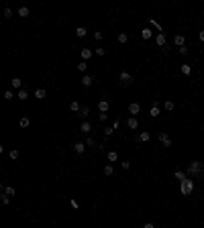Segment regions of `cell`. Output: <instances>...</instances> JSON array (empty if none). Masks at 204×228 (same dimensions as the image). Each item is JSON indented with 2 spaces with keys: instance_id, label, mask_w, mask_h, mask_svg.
I'll list each match as a JSON object with an SVG mask.
<instances>
[{
  "instance_id": "cell-1",
  "label": "cell",
  "mask_w": 204,
  "mask_h": 228,
  "mask_svg": "<svg viewBox=\"0 0 204 228\" xmlns=\"http://www.w3.org/2000/svg\"><path fill=\"white\" fill-rule=\"evenodd\" d=\"M202 173H204V165L200 161H190V163H188V175L198 177V175H202Z\"/></svg>"
},
{
  "instance_id": "cell-2",
  "label": "cell",
  "mask_w": 204,
  "mask_h": 228,
  "mask_svg": "<svg viewBox=\"0 0 204 228\" xmlns=\"http://www.w3.org/2000/svg\"><path fill=\"white\" fill-rule=\"evenodd\" d=\"M180 191H182V196H190L192 191H194V181L192 179H182L180 181Z\"/></svg>"
},
{
  "instance_id": "cell-3",
  "label": "cell",
  "mask_w": 204,
  "mask_h": 228,
  "mask_svg": "<svg viewBox=\"0 0 204 228\" xmlns=\"http://www.w3.org/2000/svg\"><path fill=\"white\" fill-rule=\"evenodd\" d=\"M119 82H121L122 86H131V84H133V76H131L129 71H121V73H119Z\"/></svg>"
},
{
  "instance_id": "cell-4",
  "label": "cell",
  "mask_w": 204,
  "mask_h": 228,
  "mask_svg": "<svg viewBox=\"0 0 204 228\" xmlns=\"http://www.w3.org/2000/svg\"><path fill=\"white\" fill-rule=\"evenodd\" d=\"M108 108H110V102H108V100H100V102H98V110H100V114H106Z\"/></svg>"
},
{
  "instance_id": "cell-5",
  "label": "cell",
  "mask_w": 204,
  "mask_h": 228,
  "mask_svg": "<svg viewBox=\"0 0 204 228\" xmlns=\"http://www.w3.org/2000/svg\"><path fill=\"white\" fill-rule=\"evenodd\" d=\"M139 112H141V104H139V102H131V104H129V114L135 116V114H139Z\"/></svg>"
},
{
  "instance_id": "cell-6",
  "label": "cell",
  "mask_w": 204,
  "mask_h": 228,
  "mask_svg": "<svg viewBox=\"0 0 204 228\" xmlns=\"http://www.w3.org/2000/svg\"><path fill=\"white\" fill-rule=\"evenodd\" d=\"M92 84H94V78L88 76V73H84V76H82V86H84V88H90Z\"/></svg>"
},
{
  "instance_id": "cell-7",
  "label": "cell",
  "mask_w": 204,
  "mask_h": 228,
  "mask_svg": "<svg viewBox=\"0 0 204 228\" xmlns=\"http://www.w3.org/2000/svg\"><path fill=\"white\" fill-rule=\"evenodd\" d=\"M80 55H82V61H88V59H92V55H94V51L86 47V49H82V51H80Z\"/></svg>"
},
{
  "instance_id": "cell-8",
  "label": "cell",
  "mask_w": 204,
  "mask_h": 228,
  "mask_svg": "<svg viewBox=\"0 0 204 228\" xmlns=\"http://www.w3.org/2000/svg\"><path fill=\"white\" fill-rule=\"evenodd\" d=\"M159 143L163 147H171V138L167 137V133H159Z\"/></svg>"
},
{
  "instance_id": "cell-9",
  "label": "cell",
  "mask_w": 204,
  "mask_h": 228,
  "mask_svg": "<svg viewBox=\"0 0 204 228\" xmlns=\"http://www.w3.org/2000/svg\"><path fill=\"white\" fill-rule=\"evenodd\" d=\"M173 43H176V47H178V49H180V47H184V45H186V37L178 33V35L173 37Z\"/></svg>"
},
{
  "instance_id": "cell-10",
  "label": "cell",
  "mask_w": 204,
  "mask_h": 228,
  "mask_svg": "<svg viewBox=\"0 0 204 228\" xmlns=\"http://www.w3.org/2000/svg\"><path fill=\"white\" fill-rule=\"evenodd\" d=\"M127 126H129L131 131H137V126H139V120H137L135 116H131V118L127 120Z\"/></svg>"
},
{
  "instance_id": "cell-11",
  "label": "cell",
  "mask_w": 204,
  "mask_h": 228,
  "mask_svg": "<svg viewBox=\"0 0 204 228\" xmlns=\"http://www.w3.org/2000/svg\"><path fill=\"white\" fill-rule=\"evenodd\" d=\"M80 131H82V133H84V135H88V133H92V124H90L88 120H84V122H82V124H80Z\"/></svg>"
},
{
  "instance_id": "cell-12",
  "label": "cell",
  "mask_w": 204,
  "mask_h": 228,
  "mask_svg": "<svg viewBox=\"0 0 204 228\" xmlns=\"http://www.w3.org/2000/svg\"><path fill=\"white\" fill-rule=\"evenodd\" d=\"M74 151H76L78 155H82V153L86 151V143H82V140H78V143L74 145Z\"/></svg>"
},
{
  "instance_id": "cell-13",
  "label": "cell",
  "mask_w": 204,
  "mask_h": 228,
  "mask_svg": "<svg viewBox=\"0 0 204 228\" xmlns=\"http://www.w3.org/2000/svg\"><path fill=\"white\" fill-rule=\"evenodd\" d=\"M16 98H18V100H21V102H25V100H27V98H29V92L25 90V88H21V90L16 92Z\"/></svg>"
},
{
  "instance_id": "cell-14",
  "label": "cell",
  "mask_w": 204,
  "mask_h": 228,
  "mask_svg": "<svg viewBox=\"0 0 204 228\" xmlns=\"http://www.w3.org/2000/svg\"><path fill=\"white\" fill-rule=\"evenodd\" d=\"M45 96H47V90H45V88H37V90H35V98H37V100H43Z\"/></svg>"
},
{
  "instance_id": "cell-15",
  "label": "cell",
  "mask_w": 204,
  "mask_h": 228,
  "mask_svg": "<svg viewBox=\"0 0 204 228\" xmlns=\"http://www.w3.org/2000/svg\"><path fill=\"white\" fill-rule=\"evenodd\" d=\"M149 114H151V118H157V116L161 114V112H159V106H157V104H153V106H151V110H149Z\"/></svg>"
},
{
  "instance_id": "cell-16",
  "label": "cell",
  "mask_w": 204,
  "mask_h": 228,
  "mask_svg": "<svg viewBox=\"0 0 204 228\" xmlns=\"http://www.w3.org/2000/svg\"><path fill=\"white\" fill-rule=\"evenodd\" d=\"M106 159H108L110 163H114V161H119V153H117V151H108V155H106Z\"/></svg>"
},
{
  "instance_id": "cell-17",
  "label": "cell",
  "mask_w": 204,
  "mask_h": 228,
  "mask_svg": "<svg viewBox=\"0 0 204 228\" xmlns=\"http://www.w3.org/2000/svg\"><path fill=\"white\" fill-rule=\"evenodd\" d=\"M80 102H78V100H72V102H70V110H72V112H80Z\"/></svg>"
},
{
  "instance_id": "cell-18",
  "label": "cell",
  "mask_w": 204,
  "mask_h": 228,
  "mask_svg": "<svg viewBox=\"0 0 204 228\" xmlns=\"http://www.w3.org/2000/svg\"><path fill=\"white\" fill-rule=\"evenodd\" d=\"M165 41H167V39H165V35H163V33H157V37H155V43H157L159 47H163V45H165Z\"/></svg>"
},
{
  "instance_id": "cell-19",
  "label": "cell",
  "mask_w": 204,
  "mask_h": 228,
  "mask_svg": "<svg viewBox=\"0 0 204 228\" xmlns=\"http://www.w3.org/2000/svg\"><path fill=\"white\" fill-rule=\"evenodd\" d=\"M21 84H23L21 78H12V80H10V86H12L14 90H21Z\"/></svg>"
},
{
  "instance_id": "cell-20",
  "label": "cell",
  "mask_w": 204,
  "mask_h": 228,
  "mask_svg": "<svg viewBox=\"0 0 204 228\" xmlns=\"http://www.w3.org/2000/svg\"><path fill=\"white\" fill-rule=\"evenodd\" d=\"M149 138H151V135H149L147 131H143V133H139V140H141V143H147Z\"/></svg>"
},
{
  "instance_id": "cell-21",
  "label": "cell",
  "mask_w": 204,
  "mask_h": 228,
  "mask_svg": "<svg viewBox=\"0 0 204 228\" xmlns=\"http://www.w3.org/2000/svg\"><path fill=\"white\" fill-rule=\"evenodd\" d=\"M18 124H21V128H27V126L31 124V120H29L27 116H21V120H18Z\"/></svg>"
},
{
  "instance_id": "cell-22",
  "label": "cell",
  "mask_w": 204,
  "mask_h": 228,
  "mask_svg": "<svg viewBox=\"0 0 204 228\" xmlns=\"http://www.w3.org/2000/svg\"><path fill=\"white\" fill-rule=\"evenodd\" d=\"M112 173H114V167H112L110 163H108V165H104V175H106V177H110Z\"/></svg>"
},
{
  "instance_id": "cell-23",
  "label": "cell",
  "mask_w": 204,
  "mask_h": 228,
  "mask_svg": "<svg viewBox=\"0 0 204 228\" xmlns=\"http://www.w3.org/2000/svg\"><path fill=\"white\" fill-rule=\"evenodd\" d=\"M102 131H104V137H106V138H110L112 135H114V128H112V126H104Z\"/></svg>"
},
{
  "instance_id": "cell-24",
  "label": "cell",
  "mask_w": 204,
  "mask_h": 228,
  "mask_svg": "<svg viewBox=\"0 0 204 228\" xmlns=\"http://www.w3.org/2000/svg\"><path fill=\"white\" fill-rule=\"evenodd\" d=\"M141 37H143L145 41H147V39H151V29H149V27H147V29H143V31H141Z\"/></svg>"
},
{
  "instance_id": "cell-25",
  "label": "cell",
  "mask_w": 204,
  "mask_h": 228,
  "mask_svg": "<svg viewBox=\"0 0 204 228\" xmlns=\"http://www.w3.org/2000/svg\"><path fill=\"white\" fill-rule=\"evenodd\" d=\"M86 69H88V61H80V63H78V71L86 73Z\"/></svg>"
},
{
  "instance_id": "cell-26",
  "label": "cell",
  "mask_w": 204,
  "mask_h": 228,
  "mask_svg": "<svg viewBox=\"0 0 204 228\" xmlns=\"http://www.w3.org/2000/svg\"><path fill=\"white\" fill-rule=\"evenodd\" d=\"M76 37H80V39L86 37V29H84V27H78V29H76Z\"/></svg>"
},
{
  "instance_id": "cell-27",
  "label": "cell",
  "mask_w": 204,
  "mask_h": 228,
  "mask_svg": "<svg viewBox=\"0 0 204 228\" xmlns=\"http://www.w3.org/2000/svg\"><path fill=\"white\" fill-rule=\"evenodd\" d=\"M127 41H129V35H127V33H119V43H121V45H124Z\"/></svg>"
},
{
  "instance_id": "cell-28",
  "label": "cell",
  "mask_w": 204,
  "mask_h": 228,
  "mask_svg": "<svg viewBox=\"0 0 204 228\" xmlns=\"http://www.w3.org/2000/svg\"><path fill=\"white\" fill-rule=\"evenodd\" d=\"M18 16H23V18L29 16V8H27V6H21V8H18Z\"/></svg>"
},
{
  "instance_id": "cell-29",
  "label": "cell",
  "mask_w": 204,
  "mask_h": 228,
  "mask_svg": "<svg viewBox=\"0 0 204 228\" xmlns=\"http://www.w3.org/2000/svg\"><path fill=\"white\" fill-rule=\"evenodd\" d=\"M180 71H182L184 76H190V73H192V67H190V65H182V67H180Z\"/></svg>"
},
{
  "instance_id": "cell-30",
  "label": "cell",
  "mask_w": 204,
  "mask_h": 228,
  "mask_svg": "<svg viewBox=\"0 0 204 228\" xmlns=\"http://www.w3.org/2000/svg\"><path fill=\"white\" fill-rule=\"evenodd\" d=\"M163 108H165L167 112H171V110H173V102H171V100H165V102H163Z\"/></svg>"
},
{
  "instance_id": "cell-31",
  "label": "cell",
  "mask_w": 204,
  "mask_h": 228,
  "mask_svg": "<svg viewBox=\"0 0 204 228\" xmlns=\"http://www.w3.org/2000/svg\"><path fill=\"white\" fill-rule=\"evenodd\" d=\"M8 155H10V159H12V161H16V159L21 157V153H18V149H12V151H10Z\"/></svg>"
},
{
  "instance_id": "cell-32",
  "label": "cell",
  "mask_w": 204,
  "mask_h": 228,
  "mask_svg": "<svg viewBox=\"0 0 204 228\" xmlns=\"http://www.w3.org/2000/svg\"><path fill=\"white\" fill-rule=\"evenodd\" d=\"M80 114L84 116V118H88V114H90V108H88V106H82V108H80Z\"/></svg>"
},
{
  "instance_id": "cell-33",
  "label": "cell",
  "mask_w": 204,
  "mask_h": 228,
  "mask_svg": "<svg viewBox=\"0 0 204 228\" xmlns=\"http://www.w3.org/2000/svg\"><path fill=\"white\" fill-rule=\"evenodd\" d=\"M4 193H6V196H8V198H10V196H14V193H16V191H14V187H10V185H8V187H6V189H4Z\"/></svg>"
},
{
  "instance_id": "cell-34",
  "label": "cell",
  "mask_w": 204,
  "mask_h": 228,
  "mask_svg": "<svg viewBox=\"0 0 204 228\" xmlns=\"http://www.w3.org/2000/svg\"><path fill=\"white\" fill-rule=\"evenodd\" d=\"M149 25H151V27H155V29H159V31H161V25H159V23H157V20H153V18H149Z\"/></svg>"
},
{
  "instance_id": "cell-35",
  "label": "cell",
  "mask_w": 204,
  "mask_h": 228,
  "mask_svg": "<svg viewBox=\"0 0 204 228\" xmlns=\"http://www.w3.org/2000/svg\"><path fill=\"white\" fill-rule=\"evenodd\" d=\"M12 98H14V94H12L10 90H6V92H4V100H12Z\"/></svg>"
},
{
  "instance_id": "cell-36",
  "label": "cell",
  "mask_w": 204,
  "mask_h": 228,
  "mask_svg": "<svg viewBox=\"0 0 204 228\" xmlns=\"http://www.w3.org/2000/svg\"><path fill=\"white\" fill-rule=\"evenodd\" d=\"M104 53H106V51H104V49H102V47H98V49H96V51H94V55H98V57H102V55H104Z\"/></svg>"
},
{
  "instance_id": "cell-37",
  "label": "cell",
  "mask_w": 204,
  "mask_h": 228,
  "mask_svg": "<svg viewBox=\"0 0 204 228\" xmlns=\"http://www.w3.org/2000/svg\"><path fill=\"white\" fill-rule=\"evenodd\" d=\"M176 179H180V181H182V179H186V175H184V171H176Z\"/></svg>"
},
{
  "instance_id": "cell-38",
  "label": "cell",
  "mask_w": 204,
  "mask_h": 228,
  "mask_svg": "<svg viewBox=\"0 0 204 228\" xmlns=\"http://www.w3.org/2000/svg\"><path fill=\"white\" fill-rule=\"evenodd\" d=\"M12 16V10L10 8H4V18H10Z\"/></svg>"
},
{
  "instance_id": "cell-39",
  "label": "cell",
  "mask_w": 204,
  "mask_h": 228,
  "mask_svg": "<svg viewBox=\"0 0 204 228\" xmlns=\"http://www.w3.org/2000/svg\"><path fill=\"white\" fill-rule=\"evenodd\" d=\"M94 39H96V41H102V31H96V33H94Z\"/></svg>"
},
{
  "instance_id": "cell-40",
  "label": "cell",
  "mask_w": 204,
  "mask_h": 228,
  "mask_svg": "<svg viewBox=\"0 0 204 228\" xmlns=\"http://www.w3.org/2000/svg\"><path fill=\"white\" fill-rule=\"evenodd\" d=\"M178 53H180V55H188V49H186V45L180 47V49H178Z\"/></svg>"
},
{
  "instance_id": "cell-41",
  "label": "cell",
  "mask_w": 204,
  "mask_h": 228,
  "mask_svg": "<svg viewBox=\"0 0 204 228\" xmlns=\"http://www.w3.org/2000/svg\"><path fill=\"white\" fill-rule=\"evenodd\" d=\"M86 147H94V138H92V137L86 138Z\"/></svg>"
},
{
  "instance_id": "cell-42",
  "label": "cell",
  "mask_w": 204,
  "mask_h": 228,
  "mask_svg": "<svg viewBox=\"0 0 204 228\" xmlns=\"http://www.w3.org/2000/svg\"><path fill=\"white\" fill-rule=\"evenodd\" d=\"M0 198H2V204H4V206L10 204V198H8V196H0Z\"/></svg>"
},
{
  "instance_id": "cell-43",
  "label": "cell",
  "mask_w": 204,
  "mask_h": 228,
  "mask_svg": "<svg viewBox=\"0 0 204 228\" xmlns=\"http://www.w3.org/2000/svg\"><path fill=\"white\" fill-rule=\"evenodd\" d=\"M121 167H122V169H129V167H131V163H129V161H122Z\"/></svg>"
},
{
  "instance_id": "cell-44",
  "label": "cell",
  "mask_w": 204,
  "mask_h": 228,
  "mask_svg": "<svg viewBox=\"0 0 204 228\" xmlns=\"http://www.w3.org/2000/svg\"><path fill=\"white\" fill-rule=\"evenodd\" d=\"M98 118H100V122H104V120L108 118V114H98Z\"/></svg>"
},
{
  "instance_id": "cell-45",
  "label": "cell",
  "mask_w": 204,
  "mask_h": 228,
  "mask_svg": "<svg viewBox=\"0 0 204 228\" xmlns=\"http://www.w3.org/2000/svg\"><path fill=\"white\" fill-rule=\"evenodd\" d=\"M143 228H155V226H153L151 222H147V224H143Z\"/></svg>"
},
{
  "instance_id": "cell-46",
  "label": "cell",
  "mask_w": 204,
  "mask_h": 228,
  "mask_svg": "<svg viewBox=\"0 0 204 228\" xmlns=\"http://www.w3.org/2000/svg\"><path fill=\"white\" fill-rule=\"evenodd\" d=\"M4 189H6V187H4V183H0V193H4Z\"/></svg>"
},
{
  "instance_id": "cell-47",
  "label": "cell",
  "mask_w": 204,
  "mask_h": 228,
  "mask_svg": "<svg viewBox=\"0 0 204 228\" xmlns=\"http://www.w3.org/2000/svg\"><path fill=\"white\" fill-rule=\"evenodd\" d=\"M200 41L204 43V31H200Z\"/></svg>"
},
{
  "instance_id": "cell-48",
  "label": "cell",
  "mask_w": 204,
  "mask_h": 228,
  "mask_svg": "<svg viewBox=\"0 0 204 228\" xmlns=\"http://www.w3.org/2000/svg\"><path fill=\"white\" fill-rule=\"evenodd\" d=\"M2 153H4V145L0 143V155H2Z\"/></svg>"
},
{
  "instance_id": "cell-49",
  "label": "cell",
  "mask_w": 204,
  "mask_h": 228,
  "mask_svg": "<svg viewBox=\"0 0 204 228\" xmlns=\"http://www.w3.org/2000/svg\"><path fill=\"white\" fill-rule=\"evenodd\" d=\"M0 204H2V198H0Z\"/></svg>"
}]
</instances>
